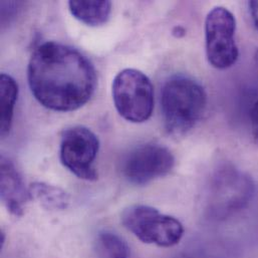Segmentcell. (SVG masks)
Returning a JSON list of instances; mask_svg holds the SVG:
<instances>
[{
	"mask_svg": "<svg viewBox=\"0 0 258 258\" xmlns=\"http://www.w3.org/2000/svg\"><path fill=\"white\" fill-rule=\"evenodd\" d=\"M235 31L236 19L231 11L222 6L209 11L205 20L206 54L215 69L226 70L237 61L239 50Z\"/></svg>",
	"mask_w": 258,
	"mask_h": 258,
	"instance_id": "obj_6",
	"label": "cell"
},
{
	"mask_svg": "<svg viewBox=\"0 0 258 258\" xmlns=\"http://www.w3.org/2000/svg\"><path fill=\"white\" fill-rule=\"evenodd\" d=\"M94 249L98 258H130L127 242L111 231H102L97 235Z\"/></svg>",
	"mask_w": 258,
	"mask_h": 258,
	"instance_id": "obj_13",
	"label": "cell"
},
{
	"mask_svg": "<svg viewBox=\"0 0 258 258\" xmlns=\"http://www.w3.org/2000/svg\"><path fill=\"white\" fill-rule=\"evenodd\" d=\"M250 127H251V135L254 143L258 146V101H256L250 109Z\"/></svg>",
	"mask_w": 258,
	"mask_h": 258,
	"instance_id": "obj_14",
	"label": "cell"
},
{
	"mask_svg": "<svg viewBox=\"0 0 258 258\" xmlns=\"http://www.w3.org/2000/svg\"><path fill=\"white\" fill-rule=\"evenodd\" d=\"M249 9H250V13H251L253 22L258 29V1H250Z\"/></svg>",
	"mask_w": 258,
	"mask_h": 258,
	"instance_id": "obj_15",
	"label": "cell"
},
{
	"mask_svg": "<svg viewBox=\"0 0 258 258\" xmlns=\"http://www.w3.org/2000/svg\"><path fill=\"white\" fill-rule=\"evenodd\" d=\"M99 149L100 142L95 133L86 127H73L62 133L59 159L61 164L78 178L96 181L99 175L94 163Z\"/></svg>",
	"mask_w": 258,
	"mask_h": 258,
	"instance_id": "obj_7",
	"label": "cell"
},
{
	"mask_svg": "<svg viewBox=\"0 0 258 258\" xmlns=\"http://www.w3.org/2000/svg\"><path fill=\"white\" fill-rule=\"evenodd\" d=\"M255 60H256V63L258 64V48L256 52H255Z\"/></svg>",
	"mask_w": 258,
	"mask_h": 258,
	"instance_id": "obj_16",
	"label": "cell"
},
{
	"mask_svg": "<svg viewBox=\"0 0 258 258\" xmlns=\"http://www.w3.org/2000/svg\"><path fill=\"white\" fill-rule=\"evenodd\" d=\"M28 189L31 199L37 201L46 210L62 211L70 206V195L57 186L44 182H34Z\"/></svg>",
	"mask_w": 258,
	"mask_h": 258,
	"instance_id": "obj_11",
	"label": "cell"
},
{
	"mask_svg": "<svg viewBox=\"0 0 258 258\" xmlns=\"http://www.w3.org/2000/svg\"><path fill=\"white\" fill-rule=\"evenodd\" d=\"M113 99L119 114L131 123H144L154 109V88L142 72L126 69L113 82Z\"/></svg>",
	"mask_w": 258,
	"mask_h": 258,
	"instance_id": "obj_5",
	"label": "cell"
},
{
	"mask_svg": "<svg viewBox=\"0 0 258 258\" xmlns=\"http://www.w3.org/2000/svg\"><path fill=\"white\" fill-rule=\"evenodd\" d=\"M253 194L250 177L232 164L224 163L212 172L206 184L205 212L212 219L224 220L244 209Z\"/></svg>",
	"mask_w": 258,
	"mask_h": 258,
	"instance_id": "obj_3",
	"label": "cell"
},
{
	"mask_svg": "<svg viewBox=\"0 0 258 258\" xmlns=\"http://www.w3.org/2000/svg\"><path fill=\"white\" fill-rule=\"evenodd\" d=\"M207 105L204 88L191 78L176 76L169 79L161 92V110L167 131L183 136L202 118Z\"/></svg>",
	"mask_w": 258,
	"mask_h": 258,
	"instance_id": "obj_2",
	"label": "cell"
},
{
	"mask_svg": "<svg viewBox=\"0 0 258 258\" xmlns=\"http://www.w3.org/2000/svg\"><path fill=\"white\" fill-rule=\"evenodd\" d=\"M122 222L139 240L159 247L175 246L184 235V227L178 219L147 205L127 208Z\"/></svg>",
	"mask_w": 258,
	"mask_h": 258,
	"instance_id": "obj_4",
	"label": "cell"
},
{
	"mask_svg": "<svg viewBox=\"0 0 258 258\" xmlns=\"http://www.w3.org/2000/svg\"><path fill=\"white\" fill-rule=\"evenodd\" d=\"M0 94H1V135L5 136L11 128L14 106L18 96V86L13 78L6 74L0 77Z\"/></svg>",
	"mask_w": 258,
	"mask_h": 258,
	"instance_id": "obj_12",
	"label": "cell"
},
{
	"mask_svg": "<svg viewBox=\"0 0 258 258\" xmlns=\"http://www.w3.org/2000/svg\"><path fill=\"white\" fill-rule=\"evenodd\" d=\"M0 174L1 200L12 215L21 216L26 203L31 199L29 189L25 188L23 179L13 162L4 156L1 158Z\"/></svg>",
	"mask_w": 258,
	"mask_h": 258,
	"instance_id": "obj_9",
	"label": "cell"
},
{
	"mask_svg": "<svg viewBox=\"0 0 258 258\" xmlns=\"http://www.w3.org/2000/svg\"><path fill=\"white\" fill-rule=\"evenodd\" d=\"M32 95L43 107L71 112L85 106L97 87L93 63L79 50L47 41L33 51L27 69Z\"/></svg>",
	"mask_w": 258,
	"mask_h": 258,
	"instance_id": "obj_1",
	"label": "cell"
},
{
	"mask_svg": "<svg viewBox=\"0 0 258 258\" xmlns=\"http://www.w3.org/2000/svg\"><path fill=\"white\" fill-rule=\"evenodd\" d=\"M175 166L172 152L165 146L147 143L133 149L122 163V173L133 185L142 186L168 175Z\"/></svg>",
	"mask_w": 258,
	"mask_h": 258,
	"instance_id": "obj_8",
	"label": "cell"
},
{
	"mask_svg": "<svg viewBox=\"0 0 258 258\" xmlns=\"http://www.w3.org/2000/svg\"><path fill=\"white\" fill-rule=\"evenodd\" d=\"M72 14L90 26H100L106 23L112 12L110 1H70Z\"/></svg>",
	"mask_w": 258,
	"mask_h": 258,
	"instance_id": "obj_10",
	"label": "cell"
}]
</instances>
